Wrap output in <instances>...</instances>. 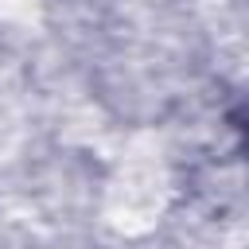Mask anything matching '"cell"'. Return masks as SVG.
I'll return each mask as SVG.
<instances>
[{"label": "cell", "instance_id": "cell-1", "mask_svg": "<svg viewBox=\"0 0 249 249\" xmlns=\"http://www.w3.org/2000/svg\"><path fill=\"white\" fill-rule=\"evenodd\" d=\"M237 128H241V132H245V136H249V109H245V121H241V124H237Z\"/></svg>", "mask_w": 249, "mask_h": 249}]
</instances>
